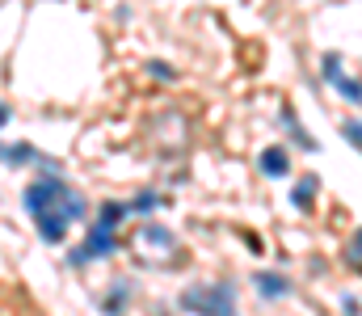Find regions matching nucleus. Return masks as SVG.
I'll return each mask as SVG.
<instances>
[{
    "instance_id": "obj_1",
    "label": "nucleus",
    "mask_w": 362,
    "mask_h": 316,
    "mask_svg": "<svg viewBox=\"0 0 362 316\" xmlns=\"http://www.w3.org/2000/svg\"><path fill=\"white\" fill-rule=\"evenodd\" d=\"M25 207H30V215H38V211H64L68 219H81L85 215V199L76 190H68L59 177H42V182H34L25 190Z\"/></svg>"
},
{
    "instance_id": "obj_2",
    "label": "nucleus",
    "mask_w": 362,
    "mask_h": 316,
    "mask_svg": "<svg viewBox=\"0 0 362 316\" xmlns=\"http://www.w3.org/2000/svg\"><path fill=\"white\" fill-rule=\"evenodd\" d=\"M131 253H135V262H144V266H173V262L181 257L173 232L160 228V223L139 228V232L131 236Z\"/></svg>"
},
{
    "instance_id": "obj_3",
    "label": "nucleus",
    "mask_w": 362,
    "mask_h": 316,
    "mask_svg": "<svg viewBox=\"0 0 362 316\" xmlns=\"http://www.w3.org/2000/svg\"><path fill=\"white\" fill-rule=\"evenodd\" d=\"M181 308L185 312H232L236 308V287H228V283L189 287V291H181Z\"/></svg>"
},
{
    "instance_id": "obj_4",
    "label": "nucleus",
    "mask_w": 362,
    "mask_h": 316,
    "mask_svg": "<svg viewBox=\"0 0 362 316\" xmlns=\"http://www.w3.org/2000/svg\"><path fill=\"white\" fill-rule=\"evenodd\" d=\"M118 249V240H114V228L110 223H93L89 228V240H85V249L76 253V262H89V257H105V253H114Z\"/></svg>"
},
{
    "instance_id": "obj_5",
    "label": "nucleus",
    "mask_w": 362,
    "mask_h": 316,
    "mask_svg": "<svg viewBox=\"0 0 362 316\" xmlns=\"http://www.w3.org/2000/svg\"><path fill=\"white\" fill-rule=\"evenodd\" d=\"M34 219H38V232H42V240L59 245V240L68 236V215H64V211H38Z\"/></svg>"
},
{
    "instance_id": "obj_6",
    "label": "nucleus",
    "mask_w": 362,
    "mask_h": 316,
    "mask_svg": "<svg viewBox=\"0 0 362 316\" xmlns=\"http://www.w3.org/2000/svg\"><path fill=\"white\" fill-rule=\"evenodd\" d=\"M286 169H291V160H286L282 148H266L262 152V173L266 177H286Z\"/></svg>"
},
{
    "instance_id": "obj_7",
    "label": "nucleus",
    "mask_w": 362,
    "mask_h": 316,
    "mask_svg": "<svg viewBox=\"0 0 362 316\" xmlns=\"http://www.w3.org/2000/svg\"><path fill=\"white\" fill-rule=\"evenodd\" d=\"M257 291L270 295V300H278V295H291V283L278 279V274H257Z\"/></svg>"
},
{
    "instance_id": "obj_8",
    "label": "nucleus",
    "mask_w": 362,
    "mask_h": 316,
    "mask_svg": "<svg viewBox=\"0 0 362 316\" xmlns=\"http://www.w3.org/2000/svg\"><path fill=\"white\" fill-rule=\"evenodd\" d=\"M312 194H316V177L308 173V177H299V186L291 190V203H295V207H308V203H312Z\"/></svg>"
},
{
    "instance_id": "obj_9",
    "label": "nucleus",
    "mask_w": 362,
    "mask_h": 316,
    "mask_svg": "<svg viewBox=\"0 0 362 316\" xmlns=\"http://www.w3.org/2000/svg\"><path fill=\"white\" fill-rule=\"evenodd\" d=\"M333 85L341 89V98H346V102H362V85H358V81H346V76H337Z\"/></svg>"
},
{
    "instance_id": "obj_10",
    "label": "nucleus",
    "mask_w": 362,
    "mask_h": 316,
    "mask_svg": "<svg viewBox=\"0 0 362 316\" xmlns=\"http://www.w3.org/2000/svg\"><path fill=\"white\" fill-rule=\"evenodd\" d=\"M127 211H131V207H122V203H105V207H101V215H97V219H101V223H110V228H114V223H118V219H122V215H127Z\"/></svg>"
},
{
    "instance_id": "obj_11",
    "label": "nucleus",
    "mask_w": 362,
    "mask_h": 316,
    "mask_svg": "<svg viewBox=\"0 0 362 316\" xmlns=\"http://www.w3.org/2000/svg\"><path fill=\"white\" fill-rule=\"evenodd\" d=\"M0 152H4L8 160H30V156H34V148H0Z\"/></svg>"
},
{
    "instance_id": "obj_12",
    "label": "nucleus",
    "mask_w": 362,
    "mask_h": 316,
    "mask_svg": "<svg viewBox=\"0 0 362 316\" xmlns=\"http://www.w3.org/2000/svg\"><path fill=\"white\" fill-rule=\"evenodd\" d=\"M341 131H346V139H354V148H362V122H346Z\"/></svg>"
},
{
    "instance_id": "obj_13",
    "label": "nucleus",
    "mask_w": 362,
    "mask_h": 316,
    "mask_svg": "<svg viewBox=\"0 0 362 316\" xmlns=\"http://www.w3.org/2000/svg\"><path fill=\"white\" fill-rule=\"evenodd\" d=\"M156 207V194H139V199H135V211H152Z\"/></svg>"
},
{
    "instance_id": "obj_14",
    "label": "nucleus",
    "mask_w": 362,
    "mask_h": 316,
    "mask_svg": "<svg viewBox=\"0 0 362 316\" xmlns=\"http://www.w3.org/2000/svg\"><path fill=\"white\" fill-rule=\"evenodd\" d=\"M152 76H160V81H173V68H169V64H152Z\"/></svg>"
},
{
    "instance_id": "obj_15",
    "label": "nucleus",
    "mask_w": 362,
    "mask_h": 316,
    "mask_svg": "<svg viewBox=\"0 0 362 316\" xmlns=\"http://www.w3.org/2000/svg\"><path fill=\"white\" fill-rule=\"evenodd\" d=\"M350 262H362V232L354 236V245H350Z\"/></svg>"
},
{
    "instance_id": "obj_16",
    "label": "nucleus",
    "mask_w": 362,
    "mask_h": 316,
    "mask_svg": "<svg viewBox=\"0 0 362 316\" xmlns=\"http://www.w3.org/2000/svg\"><path fill=\"white\" fill-rule=\"evenodd\" d=\"M4 122H8V110H4V105H0V127H4Z\"/></svg>"
}]
</instances>
